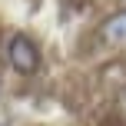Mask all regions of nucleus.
Here are the masks:
<instances>
[{
    "instance_id": "f257e3e1",
    "label": "nucleus",
    "mask_w": 126,
    "mask_h": 126,
    "mask_svg": "<svg viewBox=\"0 0 126 126\" xmlns=\"http://www.w3.org/2000/svg\"><path fill=\"white\" fill-rule=\"evenodd\" d=\"M7 60H10V66L17 70V73H33L37 63H40L37 43H33L30 37H23V33L10 37V43H7Z\"/></svg>"
},
{
    "instance_id": "f03ea898",
    "label": "nucleus",
    "mask_w": 126,
    "mask_h": 126,
    "mask_svg": "<svg viewBox=\"0 0 126 126\" xmlns=\"http://www.w3.org/2000/svg\"><path fill=\"white\" fill-rule=\"evenodd\" d=\"M100 33H103V40H110V43H126V10L106 17L103 27H100Z\"/></svg>"
},
{
    "instance_id": "7ed1b4c3",
    "label": "nucleus",
    "mask_w": 126,
    "mask_h": 126,
    "mask_svg": "<svg viewBox=\"0 0 126 126\" xmlns=\"http://www.w3.org/2000/svg\"><path fill=\"white\" fill-rule=\"evenodd\" d=\"M123 106H126V93H123Z\"/></svg>"
}]
</instances>
